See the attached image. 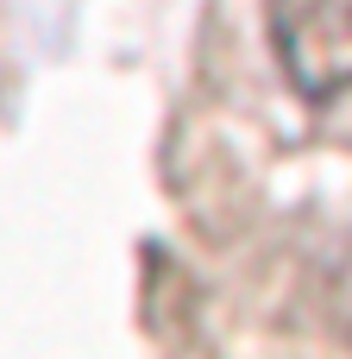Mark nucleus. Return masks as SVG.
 Here are the masks:
<instances>
[{"mask_svg":"<svg viewBox=\"0 0 352 359\" xmlns=\"http://www.w3.org/2000/svg\"><path fill=\"white\" fill-rule=\"evenodd\" d=\"M277 50L309 95L352 88V0H271Z\"/></svg>","mask_w":352,"mask_h":359,"instance_id":"f257e3e1","label":"nucleus"}]
</instances>
